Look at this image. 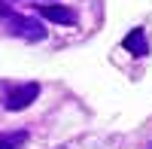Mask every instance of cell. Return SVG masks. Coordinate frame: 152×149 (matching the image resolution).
<instances>
[{"instance_id": "cell-6", "label": "cell", "mask_w": 152, "mask_h": 149, "mask_svg": "<svg viewBox=\"0 0 152 149\" xmlns=\"http://www.w3.org/2000/svg\"><path fill=\"white\" fill-rule=\"evenodd\" d=\"M9 15H12V6L6 0H0V18H9Z\"/></svg>"}, {"instance_id": "cell-3", "label": "cell", "mask_w": 152, "mask_h": 149, "mask_svg": "<svg viewBox=\"0 0 152 149\" xmlns=\"http://www.w3.org/2000/svg\"><path fill=\"white\" fill-rule=\"evenodd\" d=\"M37 12H40V18L55 21V24H76V21H79V15H76L73 9H67V6H52V3H46V6H37Z\"/></svg>"}, {"instance_id": "cell-7", "label": "cell", "mask_w": 152, "mask_h": 149, "mask_svg": "<svg viewBox=\"0 0 152 149\" xmlns=\"http://www.w3.org/2000/svg\"><path fill=\"white\" fill-rule=\"evenodd\" d=\"M146 149H152V143H149V146H146Z\"/></svg>"}, {"instance_id": "cell-2", "label": "cell", "mask_w": 152, "mask_h": 149, "mask_svg": "<svg viewBox=\"0 0 152 149\" xmlns=\"http://www.w3.org/2000/svg\"><path fill=\"white\" fill-rule=\"evenodd\" d=\"M6 34L21 37V40H28V43L46 40L43 21H40V18H31V15H9V18H6Z\"/></svg>"}, {"instance_id": "cell-5", "label": "cell", "mask_w": 152, "mask_h": 149, "mask_svg": "<svg viewBox=\"0 0 152 149\" xmlns=\"http://www.w3.org/2000/svg\"><path fill=\"white\" fill-rule=\"evenodd\" d=\"M28 143V131H6L0 134V149H21Z\"/></svg>"}, {"instance_id": "cell-1", "label": "cell", "mask_w": 152, "mask_h": 149, "mask_svg": "<svg viewBox=\"0 0 152 149\" xmlns=\"http://www.w3.org/2000/svg\"><path fill=\"white\" fill-rule=\"evenodd\" d=\"M37 97H40V82H18L3 91V107L9 113H18V110H28Z\"/></svg>"}, {"instance_id": "cell-4", "label": "cell", "mask_w": 152, "mask_h": 149, "mask_svg": "<svg viewBox=\"0 0 152 149\" xmlns=\"http://www.w3.org/2000/svg\"><path fill=\"white\" fill-rule=\"evenodd\" d=\"M122 46L128 49L131 55H137V58H146V55H149V40H146V31H143V28H134V31L122 40Z\"/></svg>"}]
</instances>
